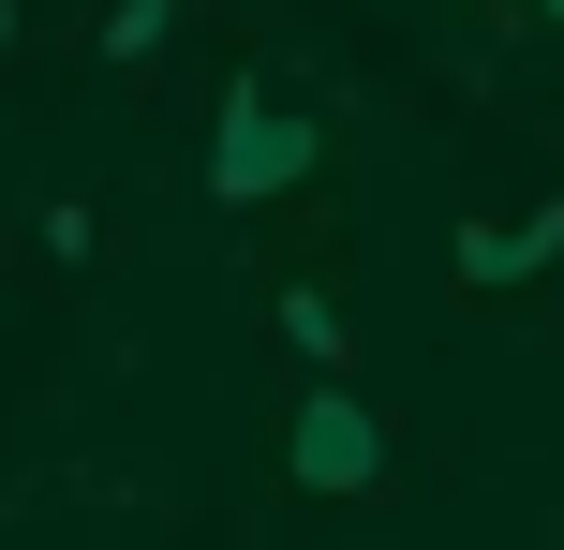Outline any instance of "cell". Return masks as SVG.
Wrapping results in <instances>:
<instances>
[{
  "label": "cell",
  "instance_id": "cell-3",
  "mask_svg": "<svg viewBox=\"0 0 564 550\" xmlns=\"http://www.w3.org/2000/svg\"><path fill=\"white\" fill-rule=\"evenodd\" d=\"M460 298H506V283H535V268H564V194L550 208H506V224H460Z\"/></svg>",
  "mask_w": 564,
  "mask_h": 550
},
{
  "label": "cell",
  "instance_id": "cell-7",
  "mask_svg": "<svg viewBox=\"0 0 564 550\" xmlns=\"http://www.w3.org/2000/svg\"><path fill=\"white\" fill-rule=\"evenodd\" d=\"M15 45H30V0H0V75H15Z\"/></svg>",
  "mask_w": 564,
  "mask_h": 550
},
{
  "label": "cell",
  "instance_id": "cell-2",
  "mask_svg": "<svg viewBox=\"0 0 564 550\" xmlns=\"http://www.w3.org/2000/svg\"><path fill=\"white\" fill-rule=\"evenodd\" d=\"M282 476H297L312 506H371V492H387V417H371L357 387H297V417H282Z\"/></svg>",
  "mask_w": 564,
  "mask_h": 550
},
{
  "label": "cell",
  "instance_id": "cell-6",
  "mask_svg": "<svg viewBox=\"0 0 564 550\" xmlns=\"http://www.w3.org/2000/svg\"><path fill=\"white\" fill-rule=\"evenodd\" d=\"M15 238H30V268H59V283H75V268L105 254V208H89V194H45V208H30Z\"/></svg>",
  "mask_w": 564,
  "mask_h": 550
},
{
  "label": "cell",
  "instance_id": "cell-4",
  "mask_svg": "<svg viewBox=\"0 0 564 550\" xmlns=\"http://www.w3.org/2000/svg\"><path fill=\"white\" fill-rule=\"evenodd\" d=\"M268 327H282V357H297L312 387H357V327H341V298L312 283V268H297L282 298H268Z\"/></svg>",
  "mask_w": 564,
  "mask_h": 550
},
{
  "label": "cell",
  "instance_id": "cell-5",
  "mask_svg": "<svg viewBox=\"0 0 564 550\" xmlns=\"http://www.w3.org/2000/svg\"><path fill=\"white\" fill-rule=\"evenodd\" d=\"M89 60H105V75H164L178 60V0H105V15H89Z\"/></svg>",
  "mask_w": 564,
  "mask_h": 550
},
{
  "label": "cell",
  "instance_id": "cell-8",
  "mask_svg": "<svg viewBox=\"0 0 564 550\" xmlns=\"http://www.w3.org/2000/svg\"><path fill=\"white\" fill-rule=\"evenodd\" d=\"M520 15H550V30H564V0H520Z\"/></svg>",
  "mask_w": 564,
  "mask_h": 550
},
{
  "label": "cell",
  "instance_id": "cell-1",
  "mask_svg": "<svg viewBox=\"0 0 564 550\" xmlns=\"http://www.w3.org/2000/svg\"><path fill=\"white\" fill-rule=\"evenodd\" d=\"M312 164H327V134H312L282 89L224 75V105H208V208H297Z\"/></svg>",
  "mask_w": 564,
  "mask_h": 550
}]
</instances>
